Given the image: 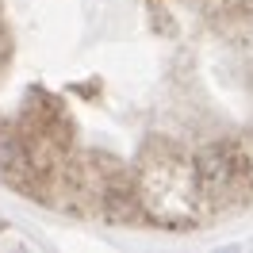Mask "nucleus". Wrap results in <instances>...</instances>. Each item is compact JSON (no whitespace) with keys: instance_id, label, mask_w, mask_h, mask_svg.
<instances>
[]
</instances>
